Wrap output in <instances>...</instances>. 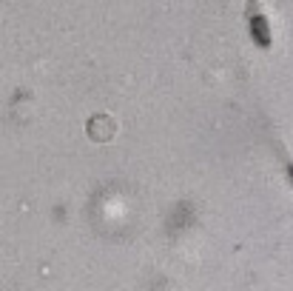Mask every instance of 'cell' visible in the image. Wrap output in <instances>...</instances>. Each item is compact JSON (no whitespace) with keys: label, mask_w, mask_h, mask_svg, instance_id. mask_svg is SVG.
<instances>
[{"label":"cell","mask_w":293,"mask_h":291,"mask_svg":"<svg viewBox=\"0 0 293 291\" xmlns=\"http://www.w3.org/2000/svg\"><path fill=\"white\" fill-rule=\"evenodd\" d=\"M253 37H256V43H268V23L262 17L253 20Z\"/></svg>","instance_id":"obj_1"},{"label":"cell","mask_w":293,"mask_h":291,"mask_svg":"<svg viewBox=\"0 0 293 291\" xmlns=\"http://www.w3.org/2000/svg\"><path fill=\"white\" fill-rule=\"evenodd\" d=\"M291 175H293V169H291Z\"/></svg>","instance_id":"obj_2"}]
</instances>
